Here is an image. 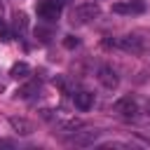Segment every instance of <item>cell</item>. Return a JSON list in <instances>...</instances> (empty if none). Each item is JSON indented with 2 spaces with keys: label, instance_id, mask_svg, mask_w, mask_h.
<instances>
[{
  "label": "cell",
  "instance_id": "obj_10",
  "mask_svg": "<svg viewBox=\"0 0 150 150\" xmlns=\"http://www.w3.org/2000/svg\"><path fill=\"white\" fill-rule=\"evenodd\" d=\"M9 75H12L14 80H26V77L30 75V66H28L26 61H19V63H14V66H12Z\"/></svg>",
  "mask_w": 150,
  "mask_h": 150
},
{
  "label": "cell",
  "instance_id": "obj_4",
  "mask_svg": "<svg viewBox=\"0 0 150 150\" xmlns=\"http://www.w3.org/2000/svg\"><path fill=\"white\" fill-rule=\"evenodd\" d=\"M115 47H120L124 52H131V54H141L143 47H145V42H143L141 35H124V38H120L115 42Z\"/></svg>",
  "mask_w": 150,
  "mask_h": 150
},
{
  "label": "cell",
  "instance_id": "obj_7",
  "mask_svg": "<svg viewBox=\"0 0 150 150\" xmlns=\"http://www.w3.org/2000/svg\"><path fill=\"white\" fill-rule=\"evenodd\" d=\"M9 127H12L16 134H21V136H30V134L35 131L33 122H28L26 117H9Z\"/></svg>",
  "mask_w": 150,
  "mask_h": 150
},
{
  "label": "cell",
  "instance_id": "obj_13",
  "mask_svg": "<svg viewBox=\"0 0 150 150\" xmlns=\"http://www.w3.org/2000/svg\"><path fill=\"white\" fill-rule=\"evenodd\" d=\"M77 45H80V40H77L75 35H66V40H63V47H66V49H75Z\"/></svg>",
  "mask_w": 150,
  "mask_h": 150
},
{
  "label": "cell",
  "instance_id": "obj_12",
  "mask_svg": "<svg viewBox=\"0 0 150 150\" xmlns=\"http://www.w3.org/2000/svg\"><path fill=\"white\" fill-rule=\"evenodd\" d=\"M33 91H38V84L33 82V84H26V87H21L16 94L21 96V98H28V96H33Z\"/></svg>",
  "mask_w": 150,
  "mask_h": 150
},
{
  "label": "cell",
  "instance_id": "obj_14",
  "mask_svg": "<svg viewBox=\"0 0 150 150\" xmlns=\"http://www.w3.org/2000/svg\"><path fill=\"white\" fill-rule=\"evenodd\" d=\"M0 40H2V42H7V40H9V26H7L2 19H0Z\"/></svg>",
  "mask_w": 150,
  "mask_h": 150
},
{
  "label": "cell",
  "instance_id": "obj_9",
  "mask_svg": "<svg viewBox=\"0 0 150 150\" xmlns=\"http://www.w3.org/2000/svg\"><path fill=\"white\" fill-rule=\"evenodd\" d=\"M12 28H14L19 35H23V33L28 30V14H26V12H14V21H12Z\"/></svg>",
  "mask_w": 150,
  "mask_h": 150
},
{
  "label": "cell",
  "instance_id": "obj_16",
  "mask_svg": "<svg viewBox=\"0 0 150 150\" xmlns=\"http://www.w3.org/2000/svg\"><path fill=\"white\" fill-rule=\"evenodd\" d=\"M145 112H148V115H150V101H148V103H145Z\"/></svg>",
  "mask_w": 150,
  "mask_h": 150
},
{
  "label": "cell",
  "instance_id": "obj_3",
  "mask_svg": "<svg viewBox=\"0 0 150 150\" xmlns=\"http://www.w3.org/2000/svg\"><path fill=\"white\" fill-rule=\"evenodd\" d=\"M115 112H117L122 120H136V117H138V103H136L134 98L124 96V98H120V101L115 103Z\"/></svg>",
  "mask_w": 150,
  "mask_h": 150
},
{
  "label": "cell",
  "instance_id": "obj_15",
  "mask_svg": "<svg viewBox=\"0 0 150 150\" xmlns=\"http://www.w3.org/2000/svg\"><path fill=\"white\" fill-rule=\"evenodd\" d=\"M0 148H12V143H7V141H0Z\"/></svg>",
  "mask_w": 150,
  "mask_h": 150
},
{
  "label": "cell",
  "instance_id": "obj_8",
  "mask_svg": "<svg viewBox=\"0 0 150 150\" xmlns=\"http://www.w3.org/2000/svg\"><path fill=\"white\" fill-rule=\"evenodd\" d=\"M73 103H75L77 110L87 112V110L94 105V94H91V91H77V94H73Z\"/></svg>",
  "mask_w": 150,
  "mask_h": 150
},
{
  "label": "cell",
  "instance_id": "obj_5",
  "mask_svg": "<svg viewBox=\"0 0 150 150\" xmlns=\"http://www.w3.org/2000/svg\"><path fill=\"white\" fill-rule=\"evenodd\" d=\"M115 14H143L145 12V2L143 0H127V2H115L112 5Z\"/></svg>",
  "mask_w": 150,
  "mask_h": 150
},
{
  "label": "cell",
  "instance_id": "obj_11",
  "mask_svg": "<svg viewBox=\"0 0 150 150\" xmlns=\"http://www.w3.org/2000/svg\"><path fill=\"white\" fill-rule=\"evenodd\" d=\"M96 136H98V131H87V134H82V136H75L73 143H75V145H89V143L96 141Z\"/></svg>",
  "mask_w": 150,
  "mask_h": 150
},
{
  "label": "cell",
  "instance_id": "obj_2",
  "mask_svg": "<svg viewBox=\"0 0 150 150\" xmlns=\"http://www.w3.org/2000/svg\"><path fill=\"white\" fill-rule=\"evenodd\" d=\"M61 7H63L61 0H40V2L35 5L38 16L45 19V21H56V19L61 16Z\"/></svg>",
  "mask_w": 150,
  "mask_h": 150
},
{
  "label": "cell",
  "instance_id": "obj_1",
  "mask_svg": "<svg viewBox=\"0 0 150 150\" xmlns=\"http://www.w3.org/2000/svg\"><path fill=\"white\" fill-rule=\"evenodd\" d=\"M98 14H101V7H98L96 2H82V5H77V7L73 9L70 21L82 26V23H89V21L98 19Z\"/></svg>",
  "mask_w": 150,
  "mask_h": 150
},
{
  "label": "cell",
  "instance_id": "obj_17",
  "mask_svg": "<svg viewBox=\"0 0 150 150\" xmlns=\"http://www.w3.org/2000/svg\"><path fill=\"white\" fill-rule=\"evenodd\" d=\"M2 12H5V5H2V2H0V16H2Z\"/></svg>",
  "mask_w": 150,
  "mask_h": 150
},
{
  "label": "cell",
  "instance_id": "obj_6",
  "mask_svg": "<svg viewBox=\"0 0 150 150\" xmlns=\"http://www.w3.org/2000/svg\"><path fill=\"white\" fill-rule=\"evenodd\" d=\"M98 82H101L105 89H115V87L120 84V77H117V73H115L110 66H101V68H98Z\"/></svg>",
  "mask_w": 150,
  "mask_h": 150
}]
</instances>
